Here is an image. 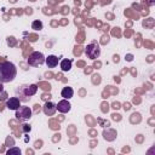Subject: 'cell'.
<instances>
[{"label": "cell", "mask_w": 155, "mask_h": 155, "mask_svg": "<svg viewBox=\"0 0 155 155\" xmlns=\"http://www.w3.org/2000/svg\"><path fill=\"white\" fill-rule=\"evenodd\" d=\"M147 2H148V5H150V6H153V5L155 4V1H154V0H148Z\"/></svg>", "instance_id": "9a60e30c"}, {"label": "cell", "mask_w": 155, "mask_h": 155, "mask_svg": "<svg viewBox=\"0 0 155 155\" xmlns=\"http://www.w3.org/2000/svg\"><path fill=\"white\" fill-rule=\"evenodd\" d=\"M58 62H59V58H58L57 56H54V54H50L48 57L45 58V63H46V65H47L48 68H54V67H57V65H58Z\"/></svg>", "instance_id": "9c48e42d"}, {"label": "cell", "mask_w": 155, "mask_h": 155, "mask_svg": "<svg viewBox=\"0 0 155 155\" xmlns=\"http://www.w3.org/2000/svg\"><path fill=\"white\" fill-rule=\"evenodd\" d=\"M38 92V85L31 84V85H27V86H22L17 90V94H19V99L21 101H28L30 97H33L35 93Z\"/></svg>", "instance_id": "7a4b0ae2"}, {"label": "cell", "mask_w": 155, "mask_h": 155, "mask_svg": "<svg viewBox=\"0 0 155 155\" xmlns=\"http://www.w3.org/2000/svg\"><path fill=\"white\" fill-rule=\"evenodd\" d=\"M42 110H44L45 115L52 116V115L56 113L57 108H56V104H54V103H52V102H46V103L44 104V107H42Z\"/></svg>", "instance_id": "ba28073f"}, {"label": "cell", "mask_w": 155, "mask_h": 155, "mask_svg": "<svg viewBox=\"0 0 155 155\" xmlns=\"http://www.w3.org/2000/svg\"><path fill=\"white\" fill-rule=\"evenodd\" d=\"M85 54H86L90 59H92V61L97 59V58L99 57V54H101L99 45H98L96 41H93V42L88 44V45L85 47Z\"/></svg>", "instance_id": "3957f363"}, {"label": "cell", "mask_w": 155, "mask_h": 155, "mask_svg": "<svg viewBox=\"0 0 155 155\" xmlns=\"http://www.w3.org/2000/svg\"><path fill=\"white\" fill-rule=\"evenodd\" d=\"M61 94H62V97H63L64 99H70V98L74 96V90H73L71 87H69V86L63 87Z\"/></svg>", "instance_id": "30bf717a"}, {"label": "cell", "mask_w": 155, "mask_h": 155, "mask_svg": "<svg viewBox=\"0 0 155 155\" xmlns=\"http://www.w3.org/2000/svg\"><path fill=\"white\" fill-rule=\"evenodd\" d=\"M61 69H62V71H69L71 69V59H62Z\"/></svg>", "instance_id": "8fae6325"}, {"label": "cell", "mask_w": 155, "mask_h": 155, "mask_svg": "<svg viewBox=\"0 0 155 155\" xmlns=\"http://www.w3.org/2000/svg\"><path fill=\"white\" fill-rule=\"evenodd\" d=\"M4 91V86H2V82L0 81V92H2Z\"/></svg>", "instance_id": "2e32d148"}, {"label": "cell", "mask_w": 155, "mask_h": 155, "mask_svg": "<svg viewBox=\"0 0 155 155\" xmlns=\"http://www.w3.org/2000/svg\"><path fill=\"white\" fill-rule=\"evenodd\" d=\"M17 75V68L13 63L5 61L0 63V81L2 84L11 82Z\"/></svg>", "instance_id": "6da1fadb"}, {"label": "cell", "mask_w": 155, "mask_h": 155, "mask_svg": "<svg viewBox=\"0 0 155 155\" xmlns=\"http://www.w3.org/2000/svg\"><path fill=\"white\" fill-rule=\"evenodd\" d=\"M30 130H31V128H30V126H29V125H23V131H24L25 133H27V132H29Z\"/></svg>", "instance_id": "5bb4252c"}, {"label": "cell", "mask_w": 155, "mask_h": 155, "mask_svg": "<svg viewBox=\"0 0 155 155\" xmlns=\"http://www.w3.org/2000/svg\"><path fill=\"white\" fill-rule=\"evenodd\" d=\"M6 154H7V155H21V149L13 147V148L8 149V150L6 151Z\"/></svg>", "instance_id": "4fadbf2b"}, {"label": "cell", "mask_w": 155, "mask_h": 155, "mask_svg": "<svg viewBox=\"0 0 155 155\" xmlns=\"http://www.w3.org/2000/svg\"><path fill=\"white\" fill-rule=\"evenodd\" d=\"M31 109L27 105H21L17 110H16V119L19 120V121H27L31 117Z\"/></svg>", "instance_id": "5b68a950"}, {"label": "cell", "mask_w": 155, "mask_h": 155, "mask_svg": "<svg viewBox=\"0 0 155 155\" xmlns=\"http://www.w3.org/2000/svg\"><path fill=\"white\" fill-rule=\"evenodd\" d=\"M56 108H57V110L59 111V113H68L69 110H70V108H71V105H70V103L68 102V99H62V101H59L57 104H56Z\"/></svg>", "instance_id": "52a82bcc"}, {"label": "cell", "mask_w": 155, "mask_h": 155, "mask_svg": "<svg viewBox=\"0 0 155 155\" xmlns=\"http://www.w3.org/2000/svg\"><path fill=\"white\" fill-rule=\"evenodd\" d=\"M21 107V99L18 97H11L6 101V108H8L10 110H17Z\"/></svg>", "instance_id": "8992f818"}, {"label": "cell", "mask_w": 155, "mask_h": 155, "mask_svg": "<svg viewBox=\"0 0 155 155\" xmlns=\"http://www.w3.org/2000/svg\"><path fill=\"white\" fill-rule=\"evenodd\" d=\"M27 62L31 67H39V65L45 63V56H44V53H41L39 51H34L29 54Z\"/></svg>", "instance_id": "277c9868"}, {"label": "cell", "mask_w": 155, "mask_h": 155, "mask_svg": "<svg viewBox=\"0 0 155 155\" xmlns=\"http://www.w3.org/2000/svg\"><path fill=\"white\" fill-rule=\"evenodd\" d=\"M42 27H44V25H42V22L39 21V19H36V21H34V22L31 23V28L35 29V30H41Z\"/></svg>", "instance_id": "7c38bea8"}]
</instances>
